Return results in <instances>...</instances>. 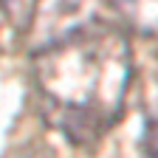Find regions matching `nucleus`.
<instances>
[{
	"label": "nucleus",
	"instance_id": "obj_3",
	"mask_svg": "<svg viewBox=\"0 0 158 158\" xmlns=\"http://www.w3.org/2000/svg\"><path fill=\"white\" fill-rule=\"evenodd\" d=\"M34 6H37V0H0V11L6 14L17 28H28Z\"/></svg>",
	"mask_w": 158,
	"mask_h": 158
},
{
	"label": "nucleus",
	"instance_id": "obj_4",
	"mask_svg": "<svg viewBox=\"0 0 158 158\" xmlns=\"http://www.w3.org/2000/svg\"><path fill=\"white\" fill-rule=\"evenodd\" d=\"M11 158H68L62 150H59L56 144H51V141H34V144H28V147H23L17 155H11Z\"/></svg>",
	"mask_w": 158,
	"mask_h": 158
},
{
	"label": "nucleus",
	"instance_id": "obj_1",
	"mask_svg": "<svg viewBox=\"0 0 158 158\" xmlns=\"http://www.w3.org/2000/svg\"><path fill=\"white\" fill-rule=\"evenodd\" d=\"M28 68L45 122L71 144H93L122 118L133 51L124 26L93 0H37Z\"/></svg>",
	"mask_w": 158,
	"mask_h": 158
},
{
	"label": "nucleus",
	"instance_id": "obj_2",
	"mask_svg": "<svg viewBox=\"0 0 158 158\" xmlns=\"http://www.w3.org/2000/svg\"><path fill=\"white\" fill-rule=\"evenodd\" d=\"M110 6H116L118 17L138 31L158 28V0H110Z\"/></svg>",
	"mask_w": 158,
	"mask_h": 158
},
{
	"label": "nucleus",
	"instance_id": "obj_5",
	"mask_svg": "<svg viewBox=\"0 0 158 158\" xmlns=\"http://www.w3.org/2000/svg\"><path fill=\"white\" fill-rule=\"evenodd\" d=\"M144 150H147V158H158V122H150L144 133Z\"/></svg>",
	"mask_w": 158,
	"mask_h": 158
}]
</instances>
